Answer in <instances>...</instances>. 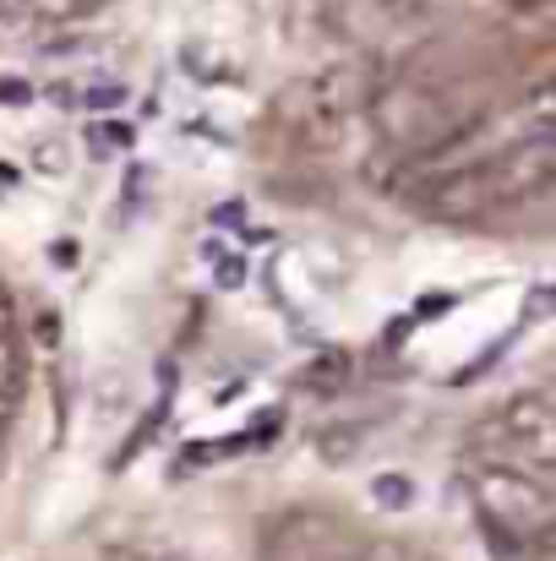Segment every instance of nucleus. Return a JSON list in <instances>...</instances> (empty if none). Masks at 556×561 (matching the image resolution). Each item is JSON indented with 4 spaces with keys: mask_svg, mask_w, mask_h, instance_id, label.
<instances>
[{
    "mask_svg": "<svg viewBox=\"0 0 556 561\" xmlns=\"http://www.w3.org/2000/svg\"><path fill=\"white\" fill-rule=\"evenodd\" d=\"M82 0H0V16H27V22H71Z\"/></svg>",
    "mask_w": 556,
    "mask_h": 561,
    "instance_id": "nucleus-4",
    "label": "nucleus"
},
{
    "mask_svg": "<svg viewBox=\"0 0 556 561\" xmlns=\"http://www.w3.org/2000/svg\"><path fill=\"white\" fill-rule=\"evenodd\" d=\"M469 496L491 535H508L519 551H546L552 540V485L535 469H519L508 458H475L469 463Z\"/></svg>",
    "mask_w": 556,
    "mask_h": 561,
    "instance_id": "nucleus-1",
    "label": "nucleus"
},
{
    "mask_svg": "<svg viewBox=\"0 0 556 561\" xmlns=\"http://www.w3.org/2000/svg\"><path fill=\"white\" fill-rule=\"evenodd\" d=\"M104 561H159V557H154V551H110Z\"/></svg>",
    "mask_w": 556,
    "mask_h": 561,
    "instance_id": "nucleus-6",
    "label": "nucleus"
},
{
    "mask_svg": "<svg viewBox=\"0 0 556 561\" xmlns=\"http://www.w3.org/2000/svg\"><path fill=\"white\" fill-rule=\"evenodd\" d=\"M11 409H16V360H11V350L0 344V425L11 420Z\"/></svg>",
    "mask_w": 556,
    "mask_h": 561,
    "instance_id": "nucleus-5",
    "label": "nucleus"
},
{
    "mask_svg": "<svg viewBox=\"0 0 556 561\" xmlns=\"http://www.w3.org/2000/svg\"><path fill=\"white\" fill-rule=\"evenodd\" d=\"M0 322H5V289H0Z\"/></svg>",
    "mask_w": 556,
    "mask_h": 561,
    "instance_id": "nucleus-7",
    "label": "nucleus"
},
{
    "mask_svg": "<svg viewBox=\"0 0 556 561\" xmlns=\"http://www.w3.org/2000/svg\"><path fill=\"white\" fill-rule=\"evenodd\" d=\"M491 202H541L552 191V131H530L524 142H513L497 164H480Z\"/></svg>",
    "mask_w": 556,
    "mask_h": 561,
    "instance_id": "nucleus-3",
    "label": "nucleus"
},
{
    "mask_svg": "<svg viewBox=\"0 0 556 561\" xmlns=\"http://www.w3.org/2000/svg\"><path fill=\"white\" fill-rule=\"evenodd\" d=\"M497 431V447L508 463L519 469H535V474H552V458H556V409H552V392L546 387H530L519 398H508L491 420Z\"/></svg>",
    "mask_w": 556,
    "mask_h": 561,
    "instance_id": "nucleus-2",
    "label": "nucleus"
}]
</instances>
